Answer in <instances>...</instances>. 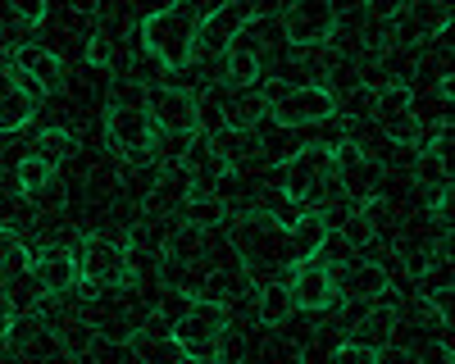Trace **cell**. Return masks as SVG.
<instances>
[{
	"instance_id": "cell-1",
	"label": "cell",
	"mask_w": 455,
	"mask_h": 364,
	"mask_svg": "<svg viewBox=\"0 0 455 364\" xmlns=\"http://www.w3.org/2000/svg\"><path fill=\"white\" fill-rule=\"evenodd\" d=\"M228 241L237 250V265L246 273V282H283L278 273L296 265L291 250V228L274 214H237L233 228H228Z\"/></svg>"
},
{
	"instance_id": "cell-2",
	"label": "cell",
	"mask_w": 455,
	"mask_h": 364,
	"mask_svg": "<svg viewBox=\"0 0 455 364\" xmlns=\"http://www.w3.org/2000/svg\"><path fill=\"white\" fill-rule=\"evenodd\" d=\"M201 19L205 10L201 5H164V10H150L141 23H137V36H141V51L156 59L160 68H187L201 51Z\"/></svg>"
},
{
	"instance_id": "cell-3",
	"label": "cell",
	"mask_w": 455,
	"mask_h": 364,
	"mask_svg": "<svg viewBox=\"0 0 455 364\" xmlns=\"http://www.w3.org/2000/svg\"><path fill=\"white\" fill-rule=\"evenodd\" d=\"M78 287L83 297H114V291H128L137 287V260L124 241L114 237H100V233H87L78 246Z\"/></svg>"
},
{
	"instance_id": "cell-4",
	"label": "cell",
	"mask_w": 455,
	"mask_h": 364,
	"mask_svg": "<svg viewBox=\"0 0 455 364\" xmlns=\"http://www.w3.org/2000/svg\"><path fill=\"white\" fill-rule=\"evenodd\" d=\"M264 119L278 128H319L337 119V100L323 83H264Z\"/></svg>"
},
{
	"instance_id": "cell-5",
	"label": "cell",
	"mask_w": 455,
	"mask_h": 364,
	"mask_svg": "<svg viewBox=\"0 0 455 364\" xmlns=\"http://www.w3.org/2000/svg\"><path fill=\"white\" fill-rule=\"evenodd\" d=\"M332 178H337L332 146L328 141H306V146H296V151L278 164V196H283V205L306 214V210H315L319 192L328 187Z\"/></svg>"
},
{
	"instance_id": "cell-6",
	"label": "cell",
	"mask_w": 455,
	"mask_h": 364,
	"mask_svg": "<svg viewBox=\"0 0 455 364\" xmlns=\"http://www.w3.org/2000/svg\"><path fill=\"white\" fill-rule=\"evenodd\" d=\"M233 328L228 305H210V301H192L173 323H169V342L178 351L182 364H214V346L219 337Z\"/></svg>"
},
{
	"instance_id": "cell-7",
	"label": "cell",
	"mask_w": 455,
	"mask_h": 364,
	"mask_svg": "<svg viewBox=\"0 0 455 364\" xmlns=\"http://www.w3.org/2000/svg\"><path fill=\"white\" fill-rule=\"evenodd\" d=\"M105 137L119 151V160H128V164H156L160 160V132L141 105L109 100L105 105Z\"/></svg>"
},
{
	"instance_id": "cell-8",
	"label": "cell",
	"mask_w": 455,
	"mask_h": 364,
	"mask_svg": "<svg viewBox=\"0 0 455 364\" xmlns=\"http://www.w3.org/2000/svg\"><path fill=\"white\" fill-rule=\"evenodd\" d=\"M141 109L150 115V123H156L160 137L192 141L201 132V96L187 91V87H146Z\"/></svg>"
},
{
	"instance_id": "cell-9",
	"label": "cell",
	"mask_w": 455,
	"mask_h": 364,
	"mask_svg": "<svg viewBox=\"0 0 455 364\" xmlns=\"http://www.w3.org/2000/svg\"><path fill=\"white\" fill-rule=\"evenodd\" d=\"M341 28V10L328 0H296L278 14V32L291 51H323Z\"/></svg>"
},
{
	"instance_id": "cell-10",
	"label": "cell",
	"mask_w": 455,
	"mask_h": 364,
	"mask_svg": "<svg viewBox=\"0 0 455 364\" xmlns=\"http://www.w3.org/2000/svg\"><path fill=\"white\" fill-rule=\"evenodd\" d=\"M451 5H442V0H410V5H401L387 23V42L401 46V51H419L428 42H437V36L451 32Z\"/></svg>"
},
{
	"instance_id": "cell-11",
	"label": "cell",
	"mask_w": 455,
	"mask_h": 364,
	"mask_svg": "<svg viewBox=\"0 0 455 364\" xmlns=\"http://www.w3.org/2000/svg\"><path fill=\"white\" fill-rule=\"evenodd\" d=\"M32 282L42 287V297H73V287H78V250L64 246V241H42L32 250V265H28Z\"/></svg>"
},
{
	"instance_id": "cell-12",
	"label": "cell",
	"mask_w": 455,
	"mask_h": 364,
	"mask_svg": "<svg viewBox=\"0 0 455 364\" xmlns=\"http://www.w3.org/2000/svg\"><path fill=\"white\" fill-rule=\"evenodd\" d=\"M287 297H291V310H306V314H323L341 301L337 291V273L323 269L319 260H300L291 265V278H287Z\"/></svg>"
},
{
	"instance_id": "cell-13",
	"label": "cell",
	"mask_w": 455,
	"mask_h": 364,
	"mask_svg": "<svg viewBox=\"0 0 455 364\" xmlns=\"http://www.w3.org/2000/svg\"><path fill=\"white\" fill-rule=\"evenodd\" d=\"M10 68H14V78H23L28 91L60 96L68 87L64 59L55 51H46V46H10Z\"/></svg>"
},
{
	"instance_id": "cell-14",
	"label": "cell",
	"mask_w": 455,
	"mask_h": 364,
	"mask_svg": "<svg viewBox=\"0 0 455 364\" xmlns=\"http://www.w3.org/2000/svg\"><path fill=\"white\" fill-rule=\"evenodd\" d=\"M264 14V5H246V0H233V5H219V10H205V19H201V46L214 55H223L228 46L237 42V36H246Z\"/></svg>"
},
{
	"instance_id": "cell-15",
	"label": "cell",
	"mask_w": 455,
	"mask_h": 364,
	"mask_svg": "<svg viewBox=\"0 0 455 364\" xmlns=\"http://www.w3.org/2000/svg\"><path fill=\"white\" fill-rule=\"evenodd\" d=\"M337 291H341V301H383L387 291H392V269L383 260H351L347 269L337 273Z\"/></svg>"
},
{
	"instance_id": "cell-16",
	"label": "cell",
	"mask_w": 455,
	"mask_h": 364,
	"mask_svg": "<svg viewBox=\"0 0 455 364\" xmlns=\"http://www.w3.org/2000/svg\"><path fill=\"white\" fill-rule=\"evenodd\" d=\"M264 83V51L255 36H237L223 51V87L228 91H255Z\"/></svg>"
},
{
	"instance_id": "cell-17",
	"label": "cell",
	"mask_w": 455,
	"mask_h": 364,
	"mask_svg": "<svg viewBox=\"0 0 455 364\" xmlns=\"http://www.w3.org/2000/svg\"><path fill=\"white\" fill-rule=\"evenodd\" d=\"M192 196V178L182 173V164H164L160 178L150 182V192L141 196V218H169L173 210H182V201Z\"/></svg>"
},
{
	"instance_id": "cell-18",
	"label": "cell",
	"mask_w": 455,
	"mask_h": 364,
	"mask_svg": "<svg viewBox=\"0 0 455 364\" xmlns=\"http://www.w3.org/2000/svg\"><path fill=\"white\" fill-rule=\"evenodd\" d=\"M36 224H42V210H36V201L23 196L14 182H5V187H0V237L23 241Z\"/></svg>"
},
{
	"instance_id": "cell-19",
	"label": "cell",
	"mask_w": 455,
	"mask_h": 364,
	"mask_svg": "<svg viewBox=\"0 0 455 364\" xmlns=\"http://www.w3.org/2000/svg\"><path fill=\"white\" fill-rule=\"evenodd\" d=\"M355 218H360V228L369 233V241H392L396 233H401V210H396V201L392 196H364L355 210H351Z\"/></svg>"
},
{
	"instance_id": "cell-20",
	"label": "cell",
	"mask_w": 455,
	"mask_h": 364,
	"mask_svg": "<svg viewBox=\"0 0 455 364\" xmlns=\"http://www.w3.org/2000/svg\"><path fill=\"white\" fill-rule=\"evenodd\" d=\"M401 323V305L396 301H373V310L360 319V337L355 342H364V346H373V351H383V346H392V328Z\"/></svg>"
},
{
	"instance_id": "cell-21",
	"label": "cell",
	"mask_w": 455,
	"mask_h": 364,
	"mask_svg": "<svg viewBox=\"0 0 455 364\" xmlns=\"http://www.w3.org/2000/svg\"><path fill=\"white\" fill-rule=\"evenodd\" d=\"M291 314L296 310H291V297H287V282H264L255 291V319L264 328H287Z\"/></svg>"
},
{
	"instance_id": "cell-22",
	"label": "cell",
	"mask_w": 455,
	"mask_h": 364,
	"mask_svg": "<svg viewBox=\"0 0 455 364\" xmlns=\"http://www.w3.org/2000/svg\"><path fill=\"white\" fill-rule=\"evenodd\" d=\"M36 119V96L19 83L10 96H0V137H14Z\"/></svg>"
},
{
	"instance_id": "cell-23",
	"label": "cell",
	"mask_w": 455,
	"mask_h": 364,
	"mask_svg": "<svg viewBox=\"0 0 455 364\" xmlns=\"http://www.w3.org/2000/svg\"><path fill=\"white\" fill-rule=\"evenodd\" d=\"M10 182H14V187H19L23 196H32V201H36V196H46V192L55 187V169L28 151V155L14 164V178H10Z\"/></svg>"
},
{
	"instance_id": "cell-24",
	"label": "cell",
	"mask_w": 455,
	"mask_h": 364,
	"mask_svg": "<svg viewBox=\"0 0 455 364\" xmlns=\"http://www.w3.org/2000/svg\"><path fill=\"white\" fill-rule=\"evenodd\" d=\"M78 132H73V128H46L42 137H36V160H46L51 169H60V164H68L73 155H78Z\"/></svg>"
},
{
	"instance_id": "cell-25",
	"label": "cell",
	"mask_w": 455,
	"mask_h": 364,
	"mask_svg": "<svg viewBox=\"0 0 455 364\" xmlns=\"http://www.w3.org/2000/svg\"><path fill=\"white\" fill-rule=\"evenodd\" d=\"M410 109H414V87L410 83H383L373 91V109H369V115L378 123H387L396 115H410Z\"/></svg>"
},
{
	"instance_id": "cell-26",
	"label": "cell",
	"mask_w": 455,
	"mask_h": 364,
	"mask_svg": "<svg viewBox=\"0 0 455 364\" xmlns=\"http://www.w3.org/2000/svg\"><path fill=\"white\" fill-rule=\"evenodd\" d=\"M78 364H141V355H137V346H132V342L96 337V342H92V351H87Z\"/></svg>"
},
{
	"instance_id": "cell-27",
	"label": "cell",
	"mask_w": 455,
	"mask_h": 364,
	"mask_svg": "<svg viewBox=\"0 0 455 364\" xmlns=\"http://www.w3.org/2000/svg\"><path fill=\"white\" fill-rule=\"evenodd\" d=\"M383 132H387V141H392V146H424V119L414 115V109H410V115L387 119V123H383Z\"/></svg>"
},
{
	"instance_id": "cell-28",
	"label": "cell",
	"mask_w": 455,
	"mask_h": 364,
	"mask_svg": "<svg viewBox=\"0 0 455 364\" xmlns=\"http://www.w3.org/2000/svg\"><path fill=\"white\" fill-rule=\"evenodd\" d=\"M87 68H100V73L114 68V32L100 23L87 32Z\"/></svg>"
},
{
	"instance_id": "cell-29",
	"label": "cell",
	"mask_w": 455,
	"mask_h": 364,
	"mask_svg": "<svg viewBox=\"0 0 455 364\" xmlns=\"http://www.w3.org/2000/svg\"><path fill=\"white\" fill-rule=\"evenodd\" d=\"M5 19L14 23V32H32V28H42V23L51 19V10L42 5V0H19V5H14Z\"/></svg>"
},
{
	"instance_id": "cell-30",
	"label": "cell",
	"mask_w": 455,
	"mask_h": 364,
	"mask_svg": "<svg viewBox=\"0 0 455 364\" xmlns=\"http://www.w3.org/2000/svg\"><path fill=\"white\" fill-rule=\"evenodd\" d=\"M328 364H378V351L364 346V342H337Z\"/></svg>"
},
{
	"instance_id": "cell-31",
	"label": "cell",
	"mask_w": 455,
	"mask_h": 364,
	"mask_svg": "<svg viewBox=\"0 0 455 364\" xmlns=\"http://www.w3.org/2000/svg\"><path fill=\"white\" fill-rule=\"evenodd\" d=\"M451 360H455V351H451V342H446V337L428 342L419 355H414V364H451Z\"/></svg>"
},
{
	"instance_id": "cell-32",
	"label": "cell",
	"mask_w": 455,
	"mask_h": 364,
	"mask_svg": "<svg viewBox=\"0 0 455 364\" xmlns=\"http://www.w3.org/2000/svg\"><path fill=\"white\" fill-rule=\"evenodd\" d=\"M378 364H414V351H405V346H383V351H378Z\"/></svg>"
},
{
	"instance_id": "cell-33",
	"label": "cell",
	"mask_w": 455,
	"mask_h": 364,
	"mask_svg": "<svg viewBox=\"0 0 455 364\" xmlns=\"http://www.w3.org/2000/svg\"><path fill=\"white\" fill-rule=\"evenodd\" d=\"M10 328H14V310L5 301V291H0V337H10Z\"/></svg>"
},
{
	"instance_id": "cell-34",
	"label": "cell",
	"mask_w": 455,
	"mask_h": 364,
	"mask_svg": "<svg viewBox=\"0 0 455 364\" xmlns=\"http://www.w3.org/2000/svg\"><path fill=\"white\" fill-rule=\"evenodd\" d=\"M19 87V78H14V68L10 64H0V96H10Z\"/></svg>"
}]
</instances>
